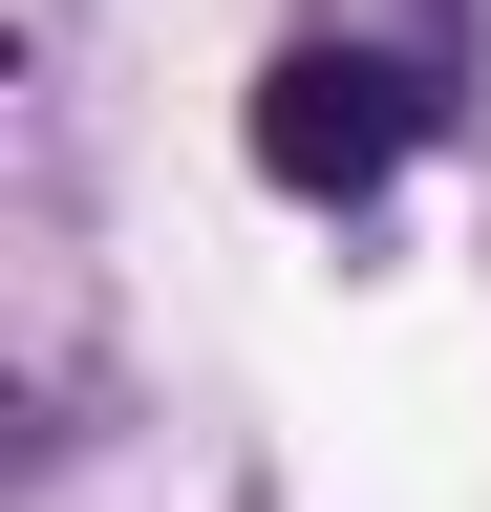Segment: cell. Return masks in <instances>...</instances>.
<instances>
[{
    "instance_id": "1",
    "label": "cell",
    "mask_w": 491,
    "mask_h": 512,
    "mask_svg": "<svg viewBox=\"0 0 491 512\" xmlns=\"http://www.w3.org/2000/svg\"><path fill=\"white\" fill-rule=\"evenodd\" d=\"M427 128H449V86H427V43H278L257 107H235V150H257L299 214H363Z\"/></svg>"
}]
</instances>
